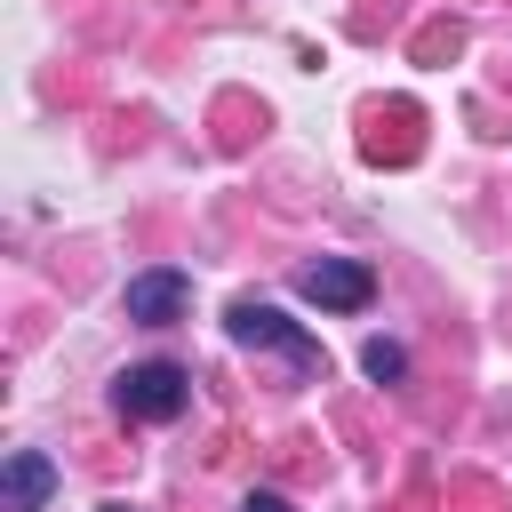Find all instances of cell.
<instances>
[{
	"label": "cell",
	"mask_w": 512,
	"mask_h": 512,
	"mask_svg": "<svg viewBox=\"0 0 512 512\" xmlns=\"http://www.w3.org/2000/svg\"><path fill=\"white\" fill-rule=\"evenodd\" d=\"M56 496V464L40 456V448H16L8 464H0V512H40Z\"/></svg>",
	"instance_id": "cell-5"
},
{
	"label": "cell",
	"mask_w": 512,
	"mask_h": 512,
	"mask_svg": "<svg viewBox=\"0 0 512 512\" xmlns=\"http://www.w3.org/2000/svg\"><path fill=\"white\" fill-rule=\"evenodd\" d=\"M104 512H128V504H104Z\"/></svg>",
	"instance_id": "cell-8"
},
{
	"label": "cell",
	"mask_w": 512,
	"mask_h": 512,
	"mask_svg": "<svg viewBox=\"0 0 512 512\" xmlns=\"http://www.w3.org/2000/svg\"><path fill=\"white\" fill-rule=\"evenodd\" d=\"M240 512H288V496H272V488H256V496H248Z\"/></svg>",
	"instance_id": "cell-7"
},
{
	"label": "cell",
	"mask_w": 512,
	"mask_h": 512,
	"mask_svg": "<svg viewBox=\"0 0 512 512\" xmlns=\"http://www.w3.org/2000/svg\"><path fill=\"white\" fill-rule=\"evenodd\" d=\"M360 368H368L376 384H400V376H408V352H400L392 336H368V352H360Z\"/></svg>",
	"instance_id": "cell-6"
},
{
	"label": "cell",
	"mask_w": 512,
	"mask_h": 512,
	"mask_svg": "<svg viewBox=\"0 0 512 512\" xmlns=\"http://www.w3.org/2000/svg\"><path fill=\"white\" fill-rule=\"evenodd\" d=\"M296 296L320 304V312H360V304L376 296V272H368L360 256H320V264L296 272Z\"/></svg>",
	"instance_id": "cell-3"
},
{
	"label": "cell",
	"mask_w": 512,
	"mask_h": 512,
	"mask_svg": "<svg viewBox=\"0 0 512 512\" xmlns=\"http://www.w3.org/2000/svg\"><path fill=\"white\" fill-rule=\"evenodd\" d=\"M224 328H232V344L240 352H272L296 384H312L320 368H328V352H320V336H304L288 312H272V304H256V296H240L232 312H224Z\"/></svg>",
	"instance_id": "cell-1"
},
{
	"label": "cell",
	"mask_w": 512,
	"mask_h": 512,
	"mask_svg": "<svg viewBox=\"0 0 512 512\" xmlns=\"http://www.w3.org/2000/svg\"><path fill=\"white\" fill-rule=\"evenodd\" d=\"M112 408H120L128 424H176V416L192 408V376H184L176 360H136V368H120Z\"/></svg>",
	"instance_id": "cell-2"
},
{
	"label": "cell",
	"mask_w": 512,
	"mask_h": 512,
	"mask_svg": "<svg viewBox=\"0 0 512 512\" xmlns=\"http://www.w3.org/2000/svg\"><path fill=\"white\" fill-rule=\"evenodd\" d=\"M120 312H128L136 328H168V320L192 312V280H184L176 264H152V272H136V280L120 288Z\"/></svg>",
	"instance_id": "cell-4"
}]
</instances>
